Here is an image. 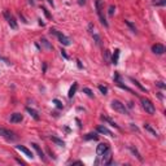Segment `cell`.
<instances>
[{"instance_id": "obj_1", "label": "cell", "mask_w": 166, "mask_h": 166, "mask_svg": "<svg viewBox=\"0 0 166 166\" xmlns=\"http://www.w3.org/2000/svg\"><path fill=\"white\" fill-rule=\"evenodd\" d=\"M140 103H142V107L143 109L145 110V113H148V114H154L156 113V108H154V104L152 103L151 100H148V99H140Z\"/></svg>"}, {"instance_id": "obj_2", "label": "cell", "mask_w": 166, "mask_h": 166, "mask_svg": "<svg viewBox=\"0 0 166 166\" xmlns=\"http://www.w3.org/2000/svg\"><path fill=\"white\" fill-rule=\"evenodd\" d=\"M110 104H112L113 109H114L116 112H118L120 114H130L129 110H127V108H126V105H124L123 103H121L120 100H113Z\"/></svg>"}, {"instance_id": "obj_3", "label": "cell", "mask_w": 166, "mask_h": 166, "mask_svg": "<svg viewBox=\"0 0 166 166\" xmlns=\"http://www.w3.org/2000/svg\"><path fill=\"white\" fill-rule=\"evenodd\" d=\"M95 5H96V10H98V16H99V18H100V22L105 27H108L109 25H108L107 20H105L103 16V0H95Z\"/></svg>"}, {"instance_id": "obj_4", "label": "cell", "mask_w": 166, "mask_h": 166, "mask_svg": "<svg viewBox=\"0 0 166 166\" xmlns=\"http://www.w3.org/2000/svg\"><path fill=\"white\" fill-rule=\"evenodd\" d=\"M0 136H3L4 139H7L8 142H15V140L17 139V135H16L15 132L10 131V130L4 129V127H0Z\"/></svg>"}, {"instance_id": "obj_5", "label": "cell", "mask_w": 166, "mask_h": 166, "mask_svg": "<svg viewBox=\"0 0 166 166\" xmlns=\"http://www.w3.org/2000/svg\"><path fill=\"white\" fill-rule=\"evenodd\" d=\"M51 34H55L57 38H59V42L62 44V46H70V39H69L66 35H64L62 33H60V31H57V30H51Z\"/></svg>"}, {"instance_id": "obj_6", "label": "cell", "mask_w": 166, "mask_h": 166, "mask_svg": "<svg viewBox=\"0 0 166 166\" xmlns=\"http://www.w3.org/2000/svg\"><path fill=\"white\" fill-rule=\"evenodd\" d=\"M4 17H5V20H7V22H8V25H9L10 27H12L13 30H16L18 27V25H17V21H16V18L13 17L12 15H10L8 10H5L4 12Z\"/></svg>"}, {"instance_id": "obj_7", "label": "cell", "mask_w": 166, "mask_h": 166, "mask_svg": "<svg viewBox=\"0 0 166 166\" xmlns=\"http://www.w3.org/2000/svg\"><path fill=\"white\" fill-rule=\"evenodd\" d=\"M152 52L156 55H162L165 53V46L164 44H160V43H156L152 46Z\"/></svg>"}, {"instance_id": "obj_8", "label": "cell", "mask_w": 166, "mask_h": 166, "mask_svg": "<svg viewBox=\"0 0 166 166\" xmlns=\"http://www.w3.org/2000/svg\"><path fill=\"white\" fill-rule=\"evenodd\" d=\"M108 149H109L108 143H100V144L98 145V148H96V153H98V156H101V154H104Z\"/></svg>"}, {"instance_id": "obj_9", "label": "cell", "mask_w": 166, "mask_h": 166, "mask_svg": "<svg viewBox=\"0 0 166 166\" xmlns=\"http://www.w3.org/2000/svg\"><path fill=\"white\" fill-rule=\"evenodd\" d=\"M22 120H24V116L21 113H13V114H10V118H9V121L12 123H20L22 122Z\"/></svg>"}, {"instance_id": "obj_10", "label": "cell", "mask_w": 166, "mask_h": 166, "mask_svg": "<svg viewBox=\"0 0 166 166\" xmlns=\"http://www.w3.org/2000/svg\"><path fill=\"white\" fill-rule=\"evenodd\" d=\"M16 149H18L20 152H22L24 154H26L29 158H33L34 157V154H33V152L30 151V149H27L26 147H24V145H16Z\"/></svg>"}, {"instance_id": "obj_11", "label": "cell", "mask_w": 166, "mask_h": 166, "mask_svg": "<svg viewBox=\"0 0 166 166\" xmlns=\"http://www.w3.org/2000/svg\"><path fill=\"white\" fill-rule=\"evenodd\" d=\"M101 156H103V164H105V165L112 164V153H110V149H108V151L105 152L104 154H101Z\"/></svg>"}, {"instance_id": "obj_12", "label": "cell", "mask_w": 166, "mask_h": 166, "mask_svg": "<svg viewBox=\"0 0 166 166\" xmlns=\"http://www.w3.org/2000/svg\"><path fill=\"white\" fill-rule=\"evenodd\" d=\"M143 127H144L145 131H148L149 134H152L153 136H158V132H157V130L154 129L151 123H144V126H143Z\"/></svg>"}, {"instance_id": "obj_13", "label": "cell", "mask_w": 166, "mask_h": 166, "mask_svg": "<svg viewBox=\"0 0 166 166\" xmlns=\"http://www.w3.org/2000/svg\"><path fill=\"white\" fill-rule=\"evenodd\" d=\"M31 147L35 149V151H37V153L39 154V158L42 160V161H46V156H44V152L40 149V147L38 145L37 143H31Z\"/></svg>"}, {"instance_id": "obj_14", "label": "cell", "mask_w": 166, "mask_h": 166, "mask_svg": "<svg viewBox=\"0 0 166 166\" xmlns=\"http://www.w3.org/2000/svg\"><path fill=\"white\" fill-rule=\"evenodd\" d=\"M26 110H27V113H29V114L31 116V117L34 118L35 121H39V120H40V117H39V113H38L35 109H33V108L27 107V108H26Z\"/></svg>"}, {"instance_id": "obj_15", "label": "cell", "mask_w": 166, "mask_h": 166, "mask_svg": "<svg viewBox=\"0 0 166 166\" xmlns=\"http://www.w3.org/2000/svg\"><path fill=\"white\" fill-rule=\"evenodd\" d=\"M101 120H103L104 121V122H107V123H109L110 124V126H112V127H114V129H117V130H120V126H118V124L117 123H116L114 122V121H113V120H110V118L109 117H107V116H101Z\"/></svg>"}, {"instance_id": "obj_16", "label": "cell", "mask_w": 166, "mask_h": 166, "mask_svg": "<svg viewBox=\"0 0 166 166\" xmlns=\"http://www.w3.org/2000/svg\"><path fill=\"white\" fill-rule=\"evenodd\" d=\"M98 132H100V134H103V135H108V136H114V135L112 134V131L110 130H108L105 126H98Z\"/></svg>"}, {"instance_id": "obj_17", "label": "cell", "mask_w": 166, "mask_h": 166, "mask_svg": "<svg viewBox=\"0 0 166 166\" xmlns=\"http://www.w3.org/2000/svg\"><path fill=\"white\" fill-rule=\"evenodd\" d=\"M83 139L84 140H98L99 135L96 134V132H88V134H86L84 136H83Z\"/></svg>"}, {"instance_id": "obj_18", "label": "cell", "mask_w": 166, "mask_h": 166, "mask_svg": "<svg viewBox=\"0 0 166 166\" xmlns=\"http://www.w3.org/2000/svg\"><path fill=\"white\" fill-rule=\"evenodd\" d=\"M77 88H78V83H73V86L70 87V90H69V93H68L69 99H73V98H74V95H75V92H77Z\"/></svg>"}, {"instance_id": "obj_19", "label": "cell", "mask_w": 166, "mask_h": 166, "mask_svg": "<svg viewBox=\"0 0 166 166\" xmlns=\"http://www.w3.org/2000/svg\"><path fill=\"white\" fill-rule=\"evenodd\" d=\"M129 149H130V151H131V153H132V154H134V156H135V157H136V158H138V160H139V161H143V157H142V156H140V153H139V152H138V149H136V148H135V147L130 145V147H129Z\"/></svg>"}, {"instance_id": "obj_20", "label": "cell", "mask_w": 166, "mask_h": 166, "mask_svg": "<svg viewBox=\"0 0 166 166\" xmlns=\"http://www.w3.org/2000/svg\"><path fill=\"white\" fill-rule=\"evenodd\" d=\"M49 139H51L52 142H53L56 145H59V147H65V142H64V140H61V139H59V138H56V136H51Z\"/></svg>"}, {"instance_id": "obj_21", "label": "cell", "mask_w": 166, "mask_h": 166, "mask_svg": "<svg viewBox=\"0 0 166 166\" xmlns=\"http://www.w3.org/2000/svg\"><path fill=\"white\" fill-rule=\"evenodd\" d=\"M118 59H120V49H116L114 53H113V56H112V61H110V62L114 64V65H117Z\"/></svg>"}, {"instance_id": "obj_22", "label": "cell", "mask_w": 166, "mask_h": 166, "mask_svg": "<svg viewBox=\"0 0 166 166\" xmlns=\"http://www.w3.org/2000/svg\"><path fill=\"white\" fill-rule=\"evenodd\" d=\"M40 43H42V46H43L46 49H52V48H53V47H52V44L49 43V42L47 40L46 38H42V39H40Z\"/></svg>"}, {"instance_id": "obj_23", "label": "cell", "mask_w": 166, "mask_h": 166, "mask_svg": "<svg viewBox=\"0 0 166 166\" xmlns=\"http://www.w3.org/2000/svg\"><path fill=\"white\" fill-rule=\"evenodd\" d=\"M130 79H131V82H132V83H134V84H135V86H138V87H139V88H140V90H142V91H143V92H147V88H145V87H143V86H142V84H140V83H139V82H138V81H136V79H134V78H130Z\"/></svg>"}, {"instance_id": "obj_24", "label": "cell", "mask_w": 166, "mask_h": 166, "mask_svg": "<svg viewBox=\"0 0 166 166\" xmlns=\"http://www.w3.org/2000/svg\"><path fill=\"white\" fill-rule=\"evenodd\" d=\"M104 62H107V64L110 62V53H109V51H107V49L104 51Z\"/></svg>"}, {"instance_id": "obj_25", "label": "cell", "mask_w": 166, "mask_h": 166, "mask_svg": "<svg viewBox=\"0 0 166 166\" xmlns=\"http://www.w3.org/2000/svg\"><path fill=\"white\" fill-rule=\"evenodd\" d=\"M124 24H126L127 26H129L130 29H131V31H132V33H136V27H135V25H134V24H131V22L127 21V20H124Z\"/></svg>"}, {"instance_id": "obj_26", "label": "cell", "mask_w": 166, "mask_h": 166, "mask_svg": "<svg viewBox=\"0 0 166 166\" xmlns=\"http://www.w3.org/2000/svg\"><path fill=\"white\" fill-rule=\"evenodd\" d=\"M99 91H100L103 95H107L108 93V87L107 86H103V84H99Z\"/></svg>"}, {"instance_id": "obj_27", "label": "cell", "mask_w": 166, "mask_h": 166, "mask_svg": "<svg viewBox=\"0 0 166 166\" xmlns=\"http://www.w3.org/2000/svg\"><path fill=\"white\" fill-rule=\"evenodd\" d=\"M83 92H84L87 96H90V98H93V92H92V90H90L88 87H84V88H83Z\"/></svg>"}, {"instance_id": "obj_28", "label": "cell", "mask_w": 166, "mask_h": 166, "mask_svg": "<svg viewBox=\"0 0 166 166\" xmlns=\"http://www.w3.org/2000/svg\"><path fill=\"white\" fill-rule=\"evenodd\" d=\"M93 40H95V43L98 44V46H101V38L99 37L98 34H93Z\"/></svg>"}, {"instance_id": "obj_29", "label": "cell", "mask_w": 166, "mask_h": 166, "mask_svg": "<svg viewBox=\"0 0 166 166\" xmlns=\"http://www.w3.org/2000/svg\"><path fill=\"white\" fill-rule=\"evenodd\" d=\"M53 103H55V104H56V107H57V108H59V109H62V108H64V105H62V103H61V101H60V100H59V99H53Z\"/></svg>"}, {"instance_id": "obj_30", "label": "cell", "mask_w": 166, "mask_h": 166, "mask_svg": "<svg viewBox=\"0 0 166 166\" xmlns=\"http://www.w3.org/2000/svg\"><path fill=\"white\" fill-rule=\"evenodd\" d=\"M114 12H116V7L110 5L109 9H108V15H109V16H113V15H114Z\"/></svg>"}, {"instance_id": "obj_31", "label": "cell", "mask_w": 166, "mask_h": 166, "mask_svg": "<svg viewBox=\"0 0 166 166\" xmlns=\"http://www.w3.org/2000/svg\"><path fill=\"white\" fill-rule=\"evenodd\" d=\"M153 4L154 5H165L166 4V0H154Z\"/></svg>"}, {"instance_id": "obj_32", "label": "cell", "mask_w": 166, "mask_h": 166, "mask_svg": "<svg viewBox=\"0 0 166 166\" xmlns=\"http://www.w3.org/2000/svg\"><path fill=\"white\" fill-rule=\"evenodd\" d=\"M42 10H43V13H44V15H46V17L47 18H52V16L51 15H49V12H48V10H47V8H42Z\"/></svg>"}, {"instance_id": "obj_33", "label": "cell", "mask_w": 166, "mask_h": 166, "mask_svg": "<svg viewBox=\"0 0 166 166\" xmlns=\"http://www.w3.org/2000/svg\"><path fill=\"white\" fill-rule=\"evenodd\" d=\"M156 86H158V87L162 88V90H164V88H166V84H165L164 82H161V81H160V82H156Z\"/></svg>"}, {"instance_id": "obj_34", "label": "cell", "mask_w": 166, "mask_h": 166, "mask_svg": "<svg viewBox=\"0 0 166 166\" xmlns=\"http://www.w3.org/2000/svg\"><path fill=\"white\" fill-rule=\"evenodd\" d=\"M92 30H93V24H88V33H91L92 34Z\"/></svg>"}, {"instance_id": "obj_35", "label": "cell", "mask_w": 166, "mask_h": 166, "mask_svg": "<svg viewBox=\"0 0 166 166\" xmlns=\"http://www.w3.org/2000/svg\"><path fill=\"white\" fill-rule=\"evenodd\" d=\"M47 153L49 154V157H51V158H53V160H56V156H53V153H52L51 151H49V149H47Z\"/></svg>"}, {"instance_id": "obj_36", "label": "cell", "mask_w": 166, "mask_h": 166, "mask_svg": "<svg viewBox=\"0 0 166 166\" xmlns=\"http://www.w3.org/2000/svg\"><path fill=\"white\" fill-rule=\"evenodd\" d=\"M61 55H62L64 57H65V59H69V56H68V55H66V52L64 51V49H61Z\"/></svg>"}, {"instance_id": "obj_37", "label": "cell", "mask_w": 166, "mask_h": 166, "mask_svg": "<svg viewBox=\"0 0 166 166\" xmlns=\"http://www.w3.org/2000/svg\"><path fill=\"white\" fill-rule=\"evenodd\" d=\"M73 165H83V162L82 161H74Z\"/></svg>"}, {"instance_id": "obj_38", "label": "cell", "mask_w": 166, "mask_h": 166, "mask_svg": "<svg viewBox=\"0 0 166 166\" xmlns=\"http://www.w3.org/2000/svg\"><path fill=\"white\" fill-rule=\"evenodd\" d=\"M77 62H78V68H79V69H82V68H83V66H82V64H81V61H79V60H77Z\"/></svg>"}, {"instance_id": "obj_39", "label": "cell", "mask_w": 166, "mask_h": 166, "mask_svg": "<svg viewBox=\"0 0 166 166\" xmlns=\"http://www.w3.org/2000/svg\"><path fill=\"white\" fill-rule=\"evenodd\" d=\"M84 3H86V0H79V4H81V5L84 4Z\"/></svg>"}, {"instance_id": "obj_40", "label": "cell", "mask_w": 166, "mask_h": 166, "mask_svg": "<svg viewBox=\"0 0 166 166\" xmlns=\"http://www.w3.org/2000/svg\"><path fill=\"white\" fill-rule=\"evenodd\" d=\"M29 3H30L31 5H34V1H33V0H29Z\"/></svg>"}]
</instances>
